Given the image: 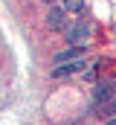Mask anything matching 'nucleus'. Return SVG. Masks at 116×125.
<instances>
[{"instance_id": "nucleus-1", "label": "nucleus", "mask_w": 116, "mask_h": 125, "mask_svg": "<svg viewBox=\"0 0 116 125\" xmlns=\"http://www.w3.org/2000/svg\"><path fill=\"white\" fill-rule=\"evenodd\" d=\"M64 35H67V41H70L73 47H87L93 29H90L87 23H70V26H64Z\"/></svg>"}, {"instance_id": "nucleus-2", "label": "nucleus", "mask_w": 116, "mask_h": 125, "mask_svg": "<svg viewBox=\"0 0 116 125\" xmlns=\"http://www.w3.org/2000/svg\"><path fill=\"white\" fill-rule=\"evenodd\" d=\"M116 96V79H102V82H96V87H93V111L99 108V105H105L107 99H113Z\"/></svg>"}, {"instance_id": "nucleus-3", "label": "nucleus", "mask_w": 116, "mask_h": 125, "mask_svg": "<svg viewBox=\"0 0 116 125\" xmlns=\"http://www.w3.org/2000/svg\"><path fill=\"white\" fill-rule=\"evenodd\" d=\"M81 70H84V61L76 58V61H61V64H55V67L49 70V76H52V79H67V76H76V73H81Z\"/></svg>"}, {"instance_id": "nucleus-4", "label": "nucleus", "mask_w": 116, "mask_h": 125, "mask_svg": "<svg viewBox=\"0 0 116 125\" xmlns=\"http://www.w3.org/2000/svg\"><path fill=\"white\" fill-rule=\"evenodd\" d=\"M47 26H49V29H64V9L52 6V9L47 12Z\"/></svg>"}, {"instance_id": "nucleus-5", "label": "nucleus", "mask_w": 116, "mask_h": 125, "mask_svg": "<svg viewBox=\"0 0 116 125\" xmlns=\"http://www.w3.org/2000/svg\"><path fill=\"white\" fill-rule=\"evenodd\" d=\"M81 55H84V47H73V44H70V50L58 52L52 61H55V64H61V61H76V58H81Z\"/></svg>"}, {"instance_id": "nucleus-6", "label": "nucleus", "mask_w": 116, "mask_h": 125, "mask_svg": "<svg viewBox=\"0 0 116 125\" xmlns=\"http://www.w3.org/2000/svg\"><path fill=\"white\" fill-rule=\"evenodd\" d=\"M96 114H102V116H116V96H113V99H107L105 105H99Z\"/></svg>"}, {"instance_id": "nucleus-7", "label": "nucleus", "mask_w": 116, "mask_h": 125, "mask_svg": "<svg viewBox=\"0 0 116 125\" xmlns=\"http://www.w3.org/2000/svg\"><path fill=\"white\" fill-rule=\"evenodd\" d=\"M84 0H64V12H81Z\"/></svg>"}, {"instance_id": "nucleus-8", "label": "nucleus", "mask_w": 116, "mask_h": 125, "mask_svg": "<svg viewBox=\"0 0 116 125\" xmlns=\"http://www.w3.org/2000/svg\"><path fill=\"white\" fill-rule=\"evenodd\" d=\"M107 125H116V116H110V119H107Z\"/></svg>"}, {"instance_id": "nucleus-9", "label": "nucleus", "mask_w": 116, "mask_h": 125, "mask_svg": "<svg viewBox=\"0 0 116 125\" xmlns=\"http://www.w3.org/2000/svg\"><path fill=\"white\" fill-rule=\"evenodd\" d=\"M44 3H55V0H44Z\"/></svg>"}]
</instances>
